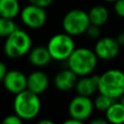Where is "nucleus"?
Returning a JSON list of instances; mask_svg holds the SVG:
<instances>
[{
  "mask_svg": "<svg viewBox=\"0 0 124 124\" xmlns=\"http://www.w3.org/2000/svg\"><path fill=\"white\" fill-rule=\"evenodd\" d=\"M94 109L93 101L90 97L78 95L75 96L69 103L68 106V112L70 117L84 121L92 114Z\"/></svg>",
  "mask_w": 124,
  "mask_h": 124,
  "instance_id": "nucleus-7",
  "label": "nucleus"
},
{
  "mask_svg": "<svg viewBox=\"0 0 124 124\" xmlns=\"http://www.w3.org/2000/svg\"><path fill=\"white\" fill-rule=\"evenodd\" d=\"M66 61L68 68L78 77H84L91 75L95 70L98 57L93 49L88 47H76Z\"/></svg>",
  "mask_w": 124,
  "mask_h": 124,
  "instance_id": "nucleus-1",
  "label": "nucleus"
},
{
  "mask_svg": "<svg viewBox=\"0 0 124 124\" xmlns=\"http://www.w3.org/2000/svg\"><path fill=\"white\" fill-rule=\"evenodd\" d=\"M19 16L23 24L31 29H39L46 22V13L44 8L29 4L20 10Z\"/></svg>",
  "mask_w": 124,
  "mask_h": 124,
  "instance_id": "nucleus-8",
  "label": "nucleus"
},
{
  "mask_svg": "<svg viewBox=\"0 0 124 124\" xmlns=\"http://www.w3.org/2000/svg\"><path fill=\"white\" fill-rule=\"evenodd\" d=\"M115 40L117 41V43L120 46H124V31L119 32L117 34V36L115 37Z\"/></svg>",
  "mask_w": 124,
  "mask_h": 124,
  "instance_id": "nucleus-26",
  "label": "nucleus"
},
{
  "mask_svg": "<svg viewBox=\"0 0 124 124\" xmlns=\"http://www.w3.org/2000/svg\"><path fill=\"white\" fill-rule=\"evenodd\" d=\"M99 76L88 75L84 77H78L75 86V90L78 95L91 97L98 91Z\"/></svg>",
  "mask_w": 124,
  "mask_h": 124,
  "instance_id": "nucleus-13",
  "label": "nucleus"
},
{
  "mask_svg": "<svg viewBox=\"0 0 124 124\" xmlns=\"http://www.w3.org/2000/svg\"><path fill=\"white\" fill-rule=\"evenodd\" d=\"M41 99L38 94L25 89L15 95L13 108L22 120H31L38 116L41 111Z\"/></svg>",
  "mask_w": 124,
  "mask_h": 124,
  "instance_id": "nucleus-2",
  "label": "nucleus"
},
{
  "mask_svg": "<svg viewBox=\"0 0 124 124\" xmlns=\"http://www.w3.org/2000/svg\"><path fill=\"white\" fill-rule=\"evenodd\" d=\"M7 72H8V69H7L6 64L4 62L0 61V82H2V80H3Z\"/></svg>",
  "mask_w": 124,
  "mask_h": 124,
  "instance_id": "nucleus-24",
  "label": "nucleus"
},
{
  "mask_svg": "<svg viewBox=\"0 0 124 124\" xmlns=\"http://www.w3.org/2000/svg\"><path fill=\"white\" fill-rule=\"evenodd\" d=\"M104 1L108 2V3H114V2H115V1H117V0H104Z\"/></svg>",
  "mask_w": 124,
  "mask_h": 124,
  "instance_id": "nucleus-30",
  "label": "nucleus"
},
{
  "mask_svg": "<svg viewBox=\"0 0 124 124\" xmlns=\"http://www.w3.org/2000/svg\"><path fill=\"white\" fill-rule=\"evenodd\" d=\"M84 34L92 40H98L101 37V27L95 24H89L88 27L86 28Z\"/></svg>",
  "mask_w": 124,
  "mask_h": 124,
  "instance_id": "nucleus-20",
  "label": "nucleus"
},
{
  "mask_svg": "<svg viewBox=\"0 0 124 124\" xmlns=\"http://www.w3.org/2000/svg\"><path fill=\"white\" fill-rule=\"evenodd\" d=\"M116 101L108 96H106L104 94H101L99 93V95L95 98V100L93 101V105H94V108H96L97 110L99 111H102V112H105L110 106L111 104Z\"/></svg>",
  "mask_w": 124,
  "mask_h": 124,
  "instance_id": "nucleus-19",
  "label": "nucleus"
},
{
  "mask_svg": "<svg viewBox=\"0 0 124 124\" xmlns=\"http://www.w3.org/2000/svg\"><path fill=\"white\" fill-rule=\"evenodd\" d=\"M120 46L115 38L112 37H100L94 46V52L98 59L111 60L114 59L120 51Z\"/></svg>",
  "mask_w": 124,
  "mask_h": 124,
  "instance_id": "nucleus-9",
  "label": "nucleus"
},
{
  "mask_svg": "<svg viewBox=\"0 0 124 124\" xmlns=\"http://www.w3.org/2000/svg\"><path fill=\"white\" fill-rule=\"evenodd\" d=\"M28 2H29V4H32V5L46 9L51 5L53 0H28Z\"/></svg>",
  "mask_w": 124,
  "mask_h": 124,
  "instance_id": "nucleus-23",
  "label": "nucleus"
},
{
  "mask_svg": "<svg viewBox=\"0 0 124 124\" xmlns=\"http://www.w3.org/2000/svg\"><path fill=\"white\" fill-rule=\"evenodd\" d=\"M18 0H0V16L14 19L20 13Z\"/></svg>",
  "mask_w": 124,
  "mask_h": 124,
  "instance_id": "nucleus-17",
  "label": "nucleus"
},
{
  "mask_svg": "<svg viewBox=\"0 0 124 124\" xmlns=\"http://www.w3.org/2000/svg\"><path fill=\"white\" fill-rule=\"evenodd\" d=\"M27 56L29 63L35 67H45L52 60L46 46H36L31 47Z\"/></svg>",
  "mask_w": 124,
  "mask_h": 124,
  "instance_id": "nucleus-14",
  "label": "nucleus"
},
{
  "mask_svg": "<svg viewBox=\"0 0 124 124\" xmlns=\"http://www.w3.org/2000/svg\"><path fill=\"white\" fill-rule=\"evenodd\" d=\"M88 124H109L106 118H94Z\"/></svg>",
  "mask_w": 124,
  "mask_h": 124,
  "instance_id": "nucleus-27",
  "label": "nucleus"
},
{
  "mask_svg": "<svg viewBox=\"0 0 124 124\" xmlns=\"http://www.w3.org/2000/svg\"><path fill=\"white\" fill-rule=\"evenodd\" d=\"M46 47L52 60L66 61L76 48L73 37L65 32L53 35L47 42Z\"/></svg>",
  "mask_w": 124,
  "mask_h": 124,
  "instance_id": "nucleus-5",
  "label": "nucleus"
},
{
  "mask_svg": "<svg viewBox=\"0 0 124 124\" xmlns=\"http://www.w3.org/2000/svg\"><path fill=\"white\" fill-rule=\"evenodd\" d=\"M78 78V77L72 70L68 68L59 71L55 75L53 78V83L57 90L62 92H67L72 89H75Z\"/></svg>",
  "mask_w": 124,
  "mask_h": 124,
  "instance_id": "nucleus-12",
  "label": "nucleus"
},
{
  "mask_svg": "<svg viewBox=\"0 0 124 124\" xmlns=\"http://www.w3.org/2000/svg\"><path fill=\"white\" fill-rule=\"evenodd\" d=\"M90 24L87 12L81 9H73L66 13L62 19V27L65 33L74 36L84 34Z\"/></svg>",
  "mask_w": 124,
  "mask_h": 124,
  "instance_id": "nucleus-6",
  "label": "nucleus"
},
{
  "mask_svg": "<svg viewBox=\"0 0 124 124\" xmlns=\"http://www.w3.org/2000/svg\"><path fill=\"white\" fill-rule=\"evenodd\" d=\"M88 18L91 24H95L98 26H103L108 20V11L103 5H95L88 12Z\"/></svg>",
  "mask_w": 124,
  "mask_h": 124,
  "instance_id": "nucleus-15",
  "label": "nucleus"
},
{
  "mask_svg": "<svg viewBox=\"0 0 124 124\" xmlns=\"http://www.w3.org/2000/svg\"><path fill=\"white\" fill-rule=\"evenodd\" d=\"M36 124H55V122L54 121H52V120H50V119H41V120H39Z\"/></svg>",
  "mask_w": 124,
  "mask_h": 124,
  "instance_id": "nucleus-28",
  "label": "nucleus"
},
{
  "mask_svg": "<svg viewBox=\"0 0 124 124\" xmlns=\"http://www.w3.org/2000/svg\"><path fill=\"white\" fill-rule=\"evenodd\" d=\"M105 115L109 124H124V106L119 101H114L105 111Z\"/></svg>",
  "mask_w": 124,
  "mask_h": 124,
  "instance_id": "nucleus-16",
  "label": "nucleus"
},
{
  "mask_svg": "<svg viewBox=\"0 0 124 124\" xmlns=\"http://www.w3.org/2000/svg\"><path fill=\"white\" fill-rule=\"evenodd\" d=\"M16 28L17 26L14 19L0 16V38H7Z\"/></svg>",
  "mask_w": 124,
  "mask_h": 124,
  "instance_id": "nucleus-18",
  "label": "nucleus"
},
{
  "mask_svg": "<svg viewBox=\"0 0 124 124\" xmlns=\"http://www.w3.org/2000/svg\"><path fill=\"white\" fill-rule=\"evenodd\" d=\"M5 39L3 47L4 53L7 57L12 59H17L27 55L32 47L31 37L26 31L18 27Z\"/></svg>",
  "mask_w": 124,
  "mask_h": 124,
  "instance_id": "nucleus-4",
  "label": "nucleus"
},
{
  "mask_svg": "<svg viewBox=\"0 0 124 124\" xmlns=\"http://www.w3.org/2000/svg\"><path fill=\"white\" fill-rule=\"evenodd\" d=\"M114 13L119 16L124 18V0H117L113 3Z\"/></svg>",
  "mask_w": 124,
  "mask_h": 124,
  "instance_id": "nucleus-22",
  "label": "nucleus"
},
{
  "mask_svg": "<svg viewBox=\"0 0 124 124\" xmlns=\"http://www.w3.org/2000/svg\"><path fill=\"white\" fill-rule=\"evenodd\" d=\"M61 124H85V123H84V121L78 120V119H75V118L70 117L69 119H66L65 121H63Z\"/></svg>",
  "mask_w": 124,
  "mask_h": 124,
  "instance_id": "nucleus-25",
  "label": "nucleus"
},
{
  "mask_svg": "<svg viewBox=\"0 0 124 124\" xmlns=\"http://www.w3.org/2000/svg\"><path fill=\"white\" fill-rule=\"evenodd\" d=\"M98 92L114 100L124 93V72L120 69H108L99 76Z\"/></svg>",
  "mask_w": 124,
  "mask_h": 124,
  "instance_id": "nucleus-3",
  "label": "nucleus"
},
{
  "mask_svg": "<svg viewBox=\"0 0 124 124\" xmlns=\"http://www.w3.org/2000/svg\"><path fill=\"white\" fill-rule=\"evenodd\" d=\"M49 84L48 76L40 70L34 71L27 76V88L28 90L32 91L35 94H42L44 93Z\"/></svg>",
  "mask_w": 124,
  "mask_h": 124,
  "instance_id": "nucleus-11",
  "label": "nucleus"
},
{
  "mask_svg": "<svg viewBox=\"0 0 124 124\" xmlns=\"http://www.w3.org/2000/svg\"><path fill=\"white\" fill-rule=\"evenodd\" d=\"M119 100H120L119 102H120V103H121V104H122V105L124 106V93H123V94H122V95L120 96V98H119Z\"/></svg>",
  "mask_w": 124,
  "mask_h": 124,
  "instance_id": "nucleus-29",
  "label": "nucleus"
},
{
  "mask_svg": "<svg viewBox=\"0 0 124 124\" xmlns=\"http://www.w3.org/2000/svg\"><path fill=\"white\" fill-rule=\"evenodd\" d=\"M22 123H23V120L16 113L5 116L1 121V124H22Z\"/></svg>",
  "mask_w": 124,
  "mask_h": 124,
  "instance_id": "nucleus-21",
  "label": "nucleus"
},
{
  "mask_svg": "<svg viewBox=\"0 0 124 124\" xmlns=\"http://www.w3.org/2000/svg\"><path fill=\"white\" fill-rule=\"evenodd\" d=\"M2 83L7 91L16 95L27 88V76L19 70H8Z\"/></svg>",
  "mask_w": 124,
  "mask_h": 124,
  "instance_id": "nucleus-10",
  "label": "nucleus"
}]
</instances>
